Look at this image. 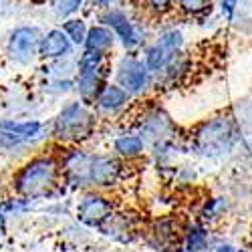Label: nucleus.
I'll return each mask as SVG.
<instances>
[{"label": "nucleus", "instance_id": "nucleus-19", "mask_svg": "<svg viewBox=\"0 0 252 252\" xmlns=\"http://www.w3.org/2000/svg\"><path fill=\"white\" fill-rule=\"evenodd\" d=\"M63 31L67 32V36L71 38L73 45H85L87 34H89V29L85 25V20H81V18H69V20H65Z\"/></svg>", "mask_w": 252, "mask_h": 252}, {"label": "nucleus", "instance_id": "nucleus-29", "mask_svg": "<svg viewBox=\"0 0 252 252\" xmlns=\"http://www.w3.org/2000/svg\"><path fill=\"white\" fill-rule=\"evenodd\" d=\"M2 230H4V216L0 214V232H2Z\"/></svg>", "mask_w": 252, "mask_h": 252}, {"label": "nucleus", "instance_id": "nucleus-8", "mask_svg": "<svg viewBox=\"0 0 252 252\" xmlns=\"http://www.w3.org/2000/svg\"><path fill=\"white\" fill-rule=\"evenodd\" d=\"M111 216H113L111 204L97 194H87L77 206V218L87 226H103Z\"/></svg>", "mask_w": 252, "mask_h": 252}, {"label": "nucleus", "instance_id": "nucleus-3", "mask_svg": "<svg viewBox=\"0 0 252 252\" xmlns=\"http://www.w3.org/2000/svg\"><path fill=\"white\" fill-rule=\"evenodd\" d=\"M93 123H95L93 113L85 107V101H73L65 105L55 117L53 133L55 137L65 139V141L83 139L91 133Z\"/></svg>", "mask_w": 252, "mask_h": 252}, {"label": "nucleus", "instance_id": "nucleus-25", "mask_svg": "<svg viewBox=\"0 0 252 252\" xmlns=\"http://www.w3.org/2000/svg\"><path fill=\"white\" fill-rule=\"evenodd\" d=\"M212 252H236V250L230 246V244H220V246H216Z\"/></svg>", "mask_w": 252, "mask_h": 252}, {"label": "nucleus", "instance_id": "nucleus-28", "mask_svg": "<svg viewBox=\"0 0 252 252\" xmlns=\"http://www.w3.org/2000/svg\"><path fill=\"white\" fill-rule=\"evenodd\" d=\"M244 145H246V150H248V152H252V137L244 139Z\"/></svg>", "mask_w": 252, "mask_h": 252}, {"label": "nucleus", "instance_id": "nucleus-4", "mask_svg": "<svg viewBox=\"0 0 252 252\" xmlns=\"http://www.w3.org/2000/svg\"><path fill=\"white\" fill-rule=\"evenodd\" d=\"M40 43L43 34L36 27H18L8 36L6 53L18 65H31L36 57H40Z\"/></svg>", "mask_w": 252, "mask_h": 252}, {"label": "nucleus", "instance_id": "nucleus-26", "mask_svg": "<svg viewBox=\"0 0 252 252\" xmlns=\"http://www.w3.org/2000/svg\"><path fill=\"white\" fill-rule=\"evenodd\" d=\"M10 6V0H0V14H4Z\"/></svg>", "mask_w": 252, "mask_h": 252}, {"label": "nucleus", "instance_id": "nucleus-16", "mask_svg": "<svg viewBox=\"0 0 252 252\" xmlns=\"http://www.w3.org/2000/svg\"><path fill=\"white\" fill-rule=\"evenodd\" d=\"M113 150H115L117 156L131 159V158H137V156L143 154L145 139L139 133H123L113 141Z\"/></svg>", "mask_w": 252, "mask_h": 252}, {"label": "nucleus", "instance_id": "nucleus-13", "mask_svg": "<svg viewBox=\"0 0 252 252\" xmlns=\"http://www.w3.org/2000/svg\"><path fill=\"white\" fill-rule=\"evenodd\" d=\"M0 131L8 133L18 143L32 141L43 131V123L40 121H0Z\"/></svg>", "mask_w": 252, "mask_h": 252}, {"label": "nucleus", "instance_id": "nucleus-5", "mask_svg": "<svg viewBox=\"0 0 252 252\" xmlns=\"http://www.w3.org/2000/svg\"><path fill=\"white\" fill-rule=\"evenodd\" d=\"M152 71L143 61L135 57H125L117 67V85H121L129 95H139L150 87Z\"/></svg>", "mask_w": 252, "mask_h": 252}, {"label": "nucleus", "instance_id": "nucleus-9", "mask_svg": "<svg viewBox=\"0 0 252 252\" xmlns=\"http://www.w3.org/2000/svg\"><path fill=\"white\" fill-rule=\"evenodd\" d=\"M121 176V165L111 156H91L89 163V186L109 188L115 186Z\"/></svg>", "mask_w": 252, "mask_h": 252}, {"label": "nucleus", "instance_id": "nucleus-17", "mask_svg": "<svg viewBox=\"0 0 252 252\" xmlns=\"http://www.w3.org/2000/svg\"><path fill=\"white\" fill-rule=\"evenodd\" d=\"M184 248H186V252H212L208 228L202 224H192L186 232Z\"/></svg>", "mask_w": 252, "mask_h": 252}, {"label": "nucleus", "instance_id": "nucleus-10", "mask_svg": "<svg viewBox=\"0 0 252 252\" xmlns=\"http://www.w3.org/2000/svg\"><path fill=\"white\" fill-rule=\"evenodd\" d=\"M174 133V123L172 119L167 117L163 111H152L145 115V119L141 121V137L145 141H152L154 145L163 143V141H170Z\"/></svg>", "mask_w": 252, "mask_h": 252}, {"label": "nucleus", "instance_id": "nucleus-15", "mask_svg": "<svg viewBox=\"0 0 252 252\" xmlns=\"http://www.w3.org/2000/svg\"><path fill=\"white\" fill-rule=\"evenodd\" d=\"M115 38H117L115 32L107 25H97V27L89 29V34H87V40H85V51L107 55L113 49Z\"/></svg>", "mask_w": 252, "mask_h": 252}, {"label": "nucleus", "instance_id": "nucleus-21", "mask_svg": "<svg viewBox=\"0 0 252 252\" xmlns=\"http://www.w3.org/2000/svg\"><path fill=\"white\" fill-rule=\"evenodd\" d=\"M210 4H212V0H178V8L190 16H198L210 10Z\"/></svg>", "mask_w": 252, "mask_h": 252}, {"label": "nucleus", "instance_id": "nucleus-18", "mask_svg": "<svg viewBox=\"0 0 252 252\" xmlns=\"http://www.w3.org/2000/svg\"><path fill=\"white\" fill-rule=\"evenodd\" d=\"M228 206H230V202H228L224 196L210 198V200L204 204L200 216H202V220H204V222H214V220H220V218L228 212Z\"/></svg>", "mask_w": 252, "mask_h": 252}, {"label": "nucleus", "instance_id": "nucleus-24", "mask_svg": "<svg viewBox=\"0 0 252 252\" xmlns=\"http://www.w3.org/2000/svg\"><path fill=\"white\" fill-rule=\"evenodd\" d=\"M220 10L228 20H232L238 10V0H220Z\"/></svg>", "mask_w": 252, "mask_h": 252}, {"label": "nucleus", "instance_id": "nucleus-6", "mask_svg": "<svg viewBox=\"0 0 252 252\" xmlns=\"http://www.w3.org/2000/svg\"><path fill=\"white\" fill-rule=\"evenodd\" d=\"M101 23L107 25L115 36L119 38V43L127 49L133 51L141 45V32L137 31V27L131 23V18L119 8H107L101 14Z\"/></svg>", "mask_w": 252, "mask_h": 252}, {"label": "nucleus", "instance_id": "nucleus-20", "mask_svg": "<svg viewBox=\"0 0 252 252\" xmlns=\"http://www.w3.org/2000/svg\"><path fill=\"white\" fill-rule=\"evenodd\" d=\"M236 121H238V125L242 129H248V131H252V97H246V99H242V101H238L236 103Z\"/></svg>", "mask_w": 252, "mask_h": 252}, {"label": "nucleus", "instance_id": "nucleus-14", "mask_svg": "<svg viewBox=\"0 0 252 252\" xmlns=\"http://www.w3.org/2000/svg\"><path fill=\"white\" fill-rule=\"evenodd\" d=\"M129 101V93L125 91L121 85H103L101 93L97 95L95 103L101 111H119L121 107H125Z\"/></svg>", "mask_w": 252, "mask_h": 252}, {"label": "nucleus", "instance_id": "nucleus-27", "mask_svg": "<svg viewBox=\"0 0 252 252\" xmlns=\"http://www.w3.org/2000/svg\"><path fill=\"white\" fill-rule=\"evenodd\" d=\"M93 2H95L97 6H109V4L115 2V0H93Z\"/></svg>", "mask_w": 252, "mask_h": 252}, {"label": "nucleus", "instance_id": "nucleus-2", "mask_svg": "<svg viewBox=\"0 0 252 252\" xmlns=\"http://www.w3.org/2000/svg\"><path fill=\"white\" fill-rule=\"evenodd\" d=\"M59 178V165L51 158H36L20 167L14 178V190L23 198H40L51 192Z\"/></svg>", "mask_w": 252, "mask_h": 252}, {"label": "nucleus", "instance_id": "nucleus-22", "mask_svg": "<svg viewBox=\"0 0 252 252\" xmlns=\"http://www.w3.org/2000/svg\"><path fill=\"white\" fill-rule=\"evenodd\" d=\"M83 4V0H53V10L57 12V16H71L75 14Z\"/></svg>", "mask_w": 252, "mask_h": 252}, {"label": "nucleus", "instance_id": "nucleus-12", "mask_svg": "<svg viewBox=\"0 0 252 252\" xmlns=\"http://www.w3.org/2000/svg\"><path fill=\"white\" fill-rule=\"evenodd\" d=\"M103 71H79L77 81H75V87L81 95V101L85 103H95L97 95L103 89Z\"/></svg>", "mask_w": 252, "mask_h": 252}, {"label": "nucleus", "instance_id": "nucleus-23", "mask_svg": "<svg viewBox=\"0 0 252 252\" xmlns=\"http://www.w3.org/2000/svg\"><path fill=\"white\" fill-rule=\"evenodd\" d=\"M145 2H148V8L154 10L156 14H163L167 10H172L176 0H145Z\"/></svg>", "mask_w": 252, "mask_h": 252}, {"label": "nucleus", "instance_id": "nucleus-1", "mask_svg": "<svg viewBox=\"0 0 252 252\" xmlns=\"http://www.w3.org/2000/svg\"><path fill=\"white\" fill-rule=\"evenodd\" d=\"M240 131L242 127L234 115H220L198 125L192 135V145L204 158H222L240 143Z\"/></svg>", "mask_w": 252, "mask_h": 252}, {"label": "nucleus", "instance_id": "nucleus-7", "mask_svg": "<svg viewBox=\"0 0 252 252\" xmlns=\"http://www.w3.org/2000/svg\"><path fill=\"white\" fill-rule=\"evenodd\" d=\"M148 244L156 250H161V252H176L178 246H180V224L165 216V218H159L156 220L150 228H148V236H145Z\"/></svg>", "mask_w": 252, "mask_h": 252}, {"label": "nucleus", "instance_id": "nucleus-11", "mask_svg": "<svg viewBox=\"0 0 252 252\" xmlns=\"http://www.w3.org/2000/svg\"><path fill=\"white\" fill-rule=\"evenodd\" d=\"M71 38L63 29H53L47 34H43V43H40V57L57 61V59H65L71 53Z\"/></svg>", "mask_w": 252, "mask_h": 252}]
</instances>
